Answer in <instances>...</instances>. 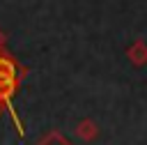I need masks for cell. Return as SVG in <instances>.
<instances>
[{
  "label": "cell",
  "mask_w": 147,
  "mask_h": 145,
  "mask_svg": "<svg viewBox=\"0 0 147 145\" xmlns=\"http://www.w3.org/2000/svg\"><path fill=\"white\" fill-rule=\"evenodd\" d=\"M78 136H80L83 140L94 138V136H96V124H94L92 120H83V122L78 124Z\"/></svg>",
  "instance_id": "cell-1"
},
{
  "label": "cell",
  "mask_w": 147,
  "mask_h": 145,
  "mask_svg": "<svg viewBox=\"0 0 147 145\" xmlns=\"http://www.w3.org/2000/svg\"><path fill=\"white\" fill-rule=\"evenodd\" d=\"M2 44H5V32L0 30V46H2Z\"/></svg>",
  "instance_id": "cell-2"
}]
</instances>
